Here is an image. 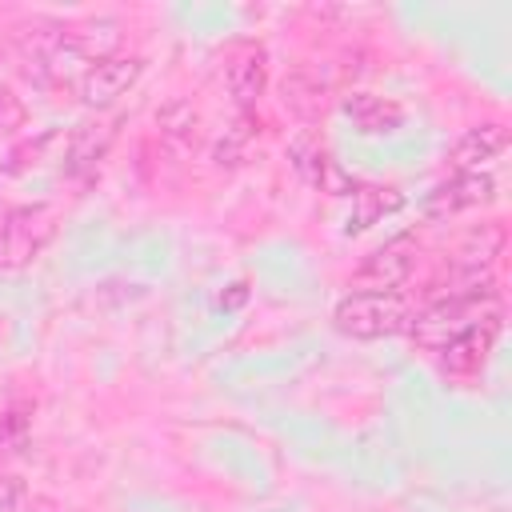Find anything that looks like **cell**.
I'll return each mask as SVG.
<instances>
[{"label": "cell", "mask_w": 512, "mask_h": 512, "mask_svg": "<svg viewBox=\"0 0 512 512\" xmlns=\"http://www.w3.org/2000/svg\"><path fill=\"white\" fill-rule=\"evenodd\" d=\"M408 320H412V308L400 292H348L332 308L336 332L352 340H384V336L408 332Z\"/></svg>", "instance_id": "obj_1"}, {"label": "cell", "mask_w": 512, "mask_h": 512, "mask_svg": "<svg viewBox=\"0 0 512 512\" xmlns=\"http://www.w3.org/2000/svg\"><path fill=\"white\" fill-rule=\"evenodd\" d=\"M56 232V216L44 204H20L0 216V268H28Z\"/></svg>", "instance_id": "obj_2"}, {"label": "cell", "mask_w": 512, "mask_h": 512, "mask_svg": "<svg viewBox=\"0 0 512 512\" xmlns=\"http://www.w3.org/2000/svg\"><path fill=\"white\" fill-rule=\"evenodd\" d=\"M220 80H224L232 104H236L240 112H252L256 100H260L264 88H268V52H264V44H256V40H236V44L224 52Z\"/></svg>", "instance_id": "obj_3"}, {"label": "cell", "mask_w": 512, "mask_h": 512, "mask_svg": "<svg viewBox=\"0 0 512 512\" xmlns=\"http://www.w3.org/2000/svg\"><path fill=\"white\" fill-rule=\"evenodd\" d=\"M416 268V240L412 236H396L380 248H372L356 272H352V284L356 292H396Z\"/></svg>", "instance_id": "obj_4"}, {"label": "cell", "mask_w": 512, "mask_h": 512, "mask_svg": "<svg viewBox=\"0 0 512 512\" xmlns=\"http://www.w3.org/2000/svg\"><path fill=\"white\" fill-rule=\"evenodd\" d=\"M144 76V60L140 56H108L100 64H88L76 76V92L88 108H112L120 96H128L136 88V80Z\"/></svg>", "instance_id": "obj_5"}, {"label": "cell", "mask_w": 512, "mask_h": 512, "mask_svg": "<svg viewBox=\"0 0 512 512\" xmlns=\"http://www.w3.org/2000/svg\"><path fill=\"white\" fill-rule=\"evenodd\" d=\"M288 160H292L296 176H300L304 184H312L316 192H328V196H352V192H356V180L332 160V152H328L312 132L292 136Z\"/></svg>", "instance_id": "obj_6"}, {"label": "cell", "mask_w": 512, "mask_h": 512, "mask_svg": "<svg viewBox=\"0 0 512 512\" xmlns=\"http://www.w3.org/2000/svg\"><path fill=\"white\" fill-rule=\"evenodd\" d=\"M496 336H500V316H492V320H484V324L460 332L456 340H448V344L436 352V356H440V372H444L448 380H476V376L484 372V364H488V352H492Z\"/></svg>", "instance_id": "obj_7"}, {"label": "cell", "mask_w": 512, "mask_h": 512, "mask_svg": "<svg viewBox=\"0 0 512 512\" xmlns=\"http://www.w3.org/2000/svg\"><path fill=\"white\" fill-rule=\"evenodd\" d=\"M496 196V180L488 172H452L448 180H440L428 200H424V212L436 216V220H448L456 212H468V208H480Z\"/></svg>", "instance_id": "obj_8"}, {"label": "cell", "mask_w": 512, "mask_h": 512, "mask_svg": "<svg viewBox=\"0 0 512 512\" xmlns=\"http://www.w3.org/2000/svg\"><path fill=\"white\" fill-rule=\"evenodd\" d=\"M116 128H120V116L116 120H84L72 128V136L64 140V172L72 180H84L96 172V164L108 156L112 140H116Z\"/></svg>", "instance_id": "obj_9"}, {"label": "cell", "mask_w": 512, "mask_h": 512, "mask_svg": "<svg viewBox=\"0 0 512 512\" xmlns=\"http://www.w3.org/2000/svg\"><path fill=\"white\" fill-rule=\"evenodd\" d=\"M64 44L76 60L84 64H100L108 56H120V44H124V24L112 20V16H88L72 28H64Z\"/></svg>", "instance_id": "obj_10"}, {"label": "cell", "mask_w": 512, "mask_h": 512, "mask_svg": "<svg viewBox=\"0 0 512 512\" xmlns=\"http://www.w3.org/2000/svg\"><path fill=\"white\" fill-rule=\"evenodd\" d=\"M504 148H508V124L504 120H484V124H472V128L460 132L448 160H452V172H484V164L496 160Z\"/></svg>", "instance_id": "obj_11"}, {"label": "cell", "mask_w": 512, "mask_h": 512, "mask_svg": "<svg viewBox=\"0 0 512 512\" xmlns=\"http://www.w3.org/2000/svg\"><path fill=\"white\" fill-rule=\"evenodd\" d=\"M328 92H332V84L312 68H292L280 80V104L304 124H316L328 112Z\"/></svg>", "instance_id": "obj_12"}, {"label": "cell", "mask_w": 512, "mask_h": 512, "mask_svg": "<svg viewBox=\"0 0 512 512\" xmlns=\"http://www.w3.org/2000/svg\"><path fill=\"white\" fill-rule=\"evenodd\" d=\"M344 116L352 120L356 132L364 136H388L404 124V108L392 100V96H376V92H348L340 100Z\"/></svg>", "instance_id": "obj_13"}, {"label": "cell", "mask_w": 512, "mask_h": 512, "mask_svg": "<svg viewBox=\"0 0 512 512\" xmlns=\"http://www.w3.org/2000/svg\"><path fill=\"white\" fill-rule=\"evenodd\" d=\"M404 204V196L396 188H380V184H356L352 192V212H348V232H364L372 228L380 216L396 212Z\"/></svg>", "instance_id": "obj_14"}, {"label": "cell", "mask_w": 512, "mask_h": 512, "mask_svg": "<svg viewBox=\"0 0 512 512\" xmlns=\"http://www.w3.org/2000/svg\"><path fill=\"white\" fill-rule=\"evenodd\" d=\"M500 248H504V228L496 220L472 228L460 244V272H488L492 260L500 256Z\"/></svg>", "instance_id": "obj_15"}, {"label": "cell", "mask_w": 512, "mask_h": 512, "mask_svg": "<svg viewBox=\"0 0 512 512\" xmlns=\"http://www.w3.org/2000/svg\"><path fill=\"white\" fill-rule=\"evenodd\" d=\"M156 128H160L164 140H172L180 148H196V140H200V112L188 100H168L156 112Z\"/></svg>", "instance_id": "obj_16"}, {"label": "cell", "mask_w": 512, "mask_h": 512, "mask_svg": "<svg viewBox=\"0 0 512 512\" xmlns=\"http://www.w3.org/2000/svg\"><path fill=\"white\" fill-rule=\"evenodd\" d=\"M256 136H260V120H256L252 112H240V116L232 120V128H224V136L216 140V152H212L216 164H220V168H236Z\"/></svg>", "instance_id": "obj_17"}, {"label": "cell", "mask_w": 512, "mask_h": 512, "mask_svg": "<svg viewBox=\"0 0 512 512\" xmlns=\"http://www.w3.org/2000/svg\"><path fill=\"white\" fill-rule=\"evenodd\" d=\"M28 436H32L28 408H4L0 412V464L4 460H16L28 448Z\"/></svg>", "instance_id": "obj_18"}, {"label": "cell", "mask_w": 512, "mask_h": 512, "mask_svg": "<svg viewBox=\"0 0 512 512\" xmlns=\"http://www.w3.org/2000/svg\"><path fill=\"white\" fill-rule=\"evenodd\" d=\"M24 100L8 88V84H0V132H16V128H24Z\"/></svg>", "instance_id": "obj_19"}, {"label": "cell", "mask_w": 512, "mask_h": 512, "mask_svg": "<svg viewBox=\"0 0 512 512\" xmlns=\"http://www.w3.org/2000/svg\"><path fill=\"white\" fill-rule=\"evenodd\" d=\"M56 140H60V132H44L40 140H32V144L16 148V152H12V160H8V172H24V168L40 164V152H44L48 144H56Z\"/></svg>", "instance_id": "obj_20"}, {"label": "cell", "mask_w": 512, "mask_h": 512, "mask_svg": "<svg viewBox=\"0 0 512 512\" xmlns=\"http://www.w3.org/2000/svg\"><path fill=\"white\" fill-rule=\"evenodd\" d=\"M24 504V480L16 472H0V512H16Z\"/></svg>", "instance_id": "obj_21"}, {"label": "cell", "mask_w": 512, "mask_h": 512, "mask_svg": "<svg viewBox=\"0 0 512 512\" xmlns=\"http://www.w3.org/2000/svg\"><path fill=\"white\" fill-rule=\"evenodd\" d=\"M244 300H248V280H236V284H228V292L220 296V308L232 312V308H240Z\"/></svg>", "instance_id": "obj_22"}]
</instances>
